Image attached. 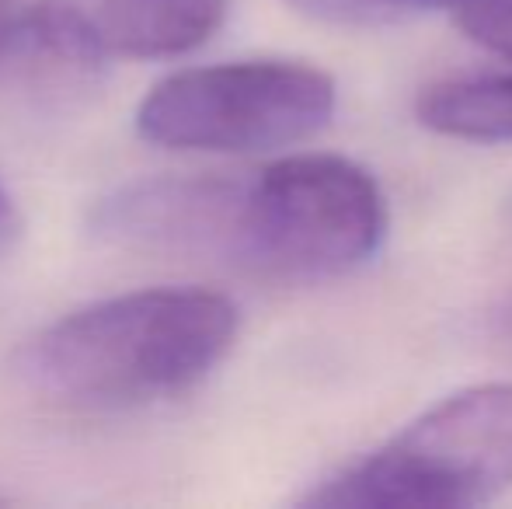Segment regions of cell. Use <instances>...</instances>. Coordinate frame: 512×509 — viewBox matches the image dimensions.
<instances>
[{
    "label": "cell",
    "mask_w": 512,
    "mask_h": 509,
    "mask_svg": "<svg viewBox=\"0 0 512 509\" xmlns=\"http://www.w3.org/2000/svg\"><path fill=\"white\" fill-rule=\"evenodd\" d=\"M241 311L206 286H147L63 314L21 353V377L77 408H136L203 384L234 349Z\"/></svg>",
    "instance_id": "obj_1"
},
{
    "label": "cell",
    "mask_w": 512,
    "mask_h": 509,
    "mask_svg": "<svg viewBox=\"0 0 512 509\" xmlns=\"http://www.w3.org/2000/svg\"><path fill=\"white\" fill-rule=\"evenodd\" d=\"M387 196L352 157L286 154L241 185L227 262L276 283H328L384 248Z\"/></svg>",
    "instance_id": "obj_2"
},
{
    "label": "cell",
    "mask_w": 512,
    "mask_h": 509,
    "mask_svg": "<svg viewBox=\"0 0 512 509\" xmlns=\"http://www.w3.org/2000/svg\"><path fill=\"white\" fill-rule=\"evenodd\" d=\"M512 489V381L446 394L373 454L310 489L317 509H471Z\"/></svg>",
    "instance_id": "obj_3"
},
{
    "label": "cell",
    "mask_w": 512,
    "mask_h": 509,
    "mask_svg": "<svg viewBox=\"0 0 512 509\" xmlns=\"http://www.w3.org/2000/svg\"><path fill=\"white\" fill-rule=\"evenodd\" d=\"M338 84L304 60H230L157 81L136 109L147 143L189 154H265L331 123Z\"/></svg>",
    "instance_id": "obj_4"
},
{
    "label": "cell",
    "mask_w": 512,
    "mask_h": 509,
    "mask_svg": "<svg viewBox=\"0 0 512 509\" xmlns=\"http://www.w3.org/2000/svg\"><path fill=\"white\" fill-rule=\"evenodd\" d=\"M237 178L150 175L105 192L88 213V234L108 248L150 255L230 258L234 241Z\"/></svg>",
    "instance_id": "obj_5"
},
{
    "label": "cell",
    "mask_w": 512,
    "mask_h": 509,
    "mask_svg": "<svg viewBox=\"0 0 512 509\" xmlns=\"http://www.w3.org/2000/svg\"><path fill=\"white\" fill-rule=\"evenodd\" d=\"M230 0H102L98 28L112 56L175 60L223 28Z\"/></svg>",
    "instance_id": "obj_6"
},
{
    "label": "cell",
    "mask_w": 512,
    "mask_h": 509,
    "mask_svg": "<svg viewBox=\"0 0 512 509\" xmlns=\"http://www.w3.org/2000/svg\"><path fill=\"white\" fill-rule=\"evenodd\" d=\"M105 35L98 18L84 14L70 0H25L21 39L11 67L46 84H95L108 60Z\"/></svg>",
    "instance_id": "obj_7"
},
{
    "label": "cell",
    "mask_w": 512,
    "mask_h": 509,
    "mask_svg": "<svg viewBox=\"0 0 512 509\" xmlns=\"http://www.w3.org/2000/svg\"><path fill=\"white\" fill-rule=\"evenodd\" d=\"M415 119L429 133L464 143H512V70L425 84Z\"/></svg>",
    "instance_id": "obj_8"
},
{
    "label": "cell",
    "mask_w": 512,
    "mask_h": 509,
    "mask_svg": "<svg viewBox=\"0 0 512 509\" xmlns=\"http://www.w3.org/2000/svg\"><path fill=\"white\" fill-rule=\"evenodd\" d=\"M297 14L335 28H387L425 18L436 11H457L464 0H286Z\"/></svg>",
    "instance_id": "obj_9"
},
{
    "label": "cell",
    "mask_w": 512,
    "mask_h": 509,
    "mask_svg": "<svg viewBox=\"0 0 512 509\" xmlns=\"http://www.w3.org/2000/svg\"><path fill=\"white\" fill-rule=\"evenodd\" d=\"M457 28L488 53L512 60V0H464Z\"/></svg>",
    "instance_id": "obj_10"
},
{
    "label": "cell",
    "mask_w": 512,
    "mask_h": 509,
    "mask_svg": "<svg viewBox=\"0 0 512 509\" xmlns=\"http://www.w3.org/2000/svg\"><path fill=\"white\" fill-rule=\"evenodd\" d=\"M21 18H25V0H0V67H7L18 49Z\"/></svg>",
    "instance_id": "obj_11"
},
{
    "label": "cell",
    "mask_w": 512,
    "mask_h": 509,
    "mask_svg": "<svg viewBox=\"0 0 512 509\" xmlns=\"http://www.w3.org/2000/svg\"><path fill=\"white\" fill-rule=\"evenodd\" d=\"M485 328H488V335H492L495 342H502V346L512 349V293H506L499 304L488 307Z\"/></svg>",
    "instance_id": "obj_12"
},
{
    "label": "cell",
    "mask_w": 512,
    "mask_h": 509,
    "mask_svg": "<svg viewBox=\"0 0 512 509\" xmlns=\"http://www.w3.org/2000/svg\"><path fill=\"white\" fill-rule=\"evenodd\" d=\"M21 231V220H18V206H14L11 192L0 185V255L7 252V248L14 245V238H18Z\"/></svg>",
    "instance_id": "obj_13"
}]
</instances>
